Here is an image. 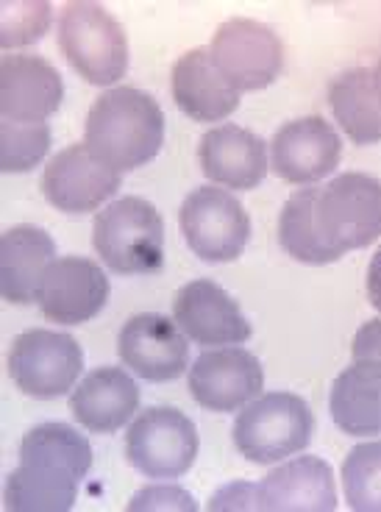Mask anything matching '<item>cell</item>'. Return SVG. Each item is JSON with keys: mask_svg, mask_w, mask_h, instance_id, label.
I'll return each instance as SVG.
<instances>
[{"mask_svg": "<svg viewBox=\"0 0 381 512\" xmlns=\"http://www.w3.org/2000/svg\"><path fill=\"white\" fill-rule=\"evenodd\" d=\"M334 423L351 437L381 435V362L356 359L331 387Z\"/></svg>", "mask_w": 381, "mask_h": 512, "instance_id": "cell-22", "label": "cell"}, {"mask_svg": "<svg viewBox=\"0 0 381 512\" xmlns=\"http://www.w3.org/2000/svg\"><path fill=\"white\" fill-rule=\"evenodd\" d=\"M343 490L354 512H381V440L359 443L348 451Z\"/></svg>", "mask_w": 381, "mask_h": 512, "instance_id": "cell-27", "label": "cell"}, {"mask_svg": "<svg viewBox=\"0 0 381 512\" xmlns=\"http://www.w3.org/2000/svg\"><path fill=\"white\" fill-rule=\"evenodd\" d=\"M92 243L117 276H151L165 265V220L151 201L126 195L98 212Z\"/></svg>", "mask_w": 381, "mask_h": 512, "instance_id": "cell-2", "label": "cell"}, {"mask_svg": "<svg viewBox=\"0 0 381 512\" xmlns=\"http://www.w3.org/2000/svg\"><path fill=\"white\" fill-rule=\"evenodd\" d=\"M56 259V243L39 226H14L0 240V293L9 304L28 307L37 301L45 270Z\"/></svg>", "mask_w": 381, "mask_h": 512, "instance_id": "cell-21", "label": "cell"}, {"mask_svg": "<svg viewBox=\"0 0 381 512\" xmlns=\"http://www.w3.org/2000/svg\"><path fill=\"white\" fill-rule=\"evenodd\" d=\"M212 62L240 92L267 90L284 67V45L279 34L259 20L234 17L217 28L212 45Z\"/></svg>", "mask_w": 381, "mask_h": 512, "instance_id": "cell-9", "label": "cell"}, {"mask_svg": "<svg viewBox=\"0 0 381 512\" xmlns=\"http://www.w3.org/2000/svg\"><path fill=\"white\" fill-rule=\"evenodd\" d=\"M198 162L206 179L226 190H256L270 167L265 140L231 123L206 131L198 142Z\"/></svg>", "mask_w": 381, "mask_h": 512, "instance_id": "cell-18", "label": "cell"}, {"mask_svg": "<svg viewBox=\"0 0 381 512\" xmlns=\"http://www.w3.org/2000/svg\"><path fill=\"white\" fill-rule=\"evenodd\" d=\"M165 142V112L159 101L137 87H112L92 103L84 145L115 173L153 162Z\"/></svg>", "mask_w": 381, "mask_h": 512, "instance_id": "cell-1", "label": "cell"}, {"mask_svg": "<svg viewBox=\"0 0 381 512\" xmlns=\"http://www.w3.org/2000/svg\"><path fill=\"white\" fill-rule=\"evenodd\" d=\"M120 190V173L95 159L84 142L64 148L42 173V192L59 212L87 215L115 198Z\"/></svg>", "mask_w": 381, "mask_h": 512, "instance_id": "cell-14", "label": "cell"}, {"mask_svg": "<svg viewBox=\"0 0 381 512\" xmlns=\"http://www.w3.org/2000/svg\"><path fill=\"white\" fill-rule=\"evenodd\" d=\"M209 510H256V485L234 482L220 487L209 501Z\"/></svg>", "mask_w": 381, "mask_h": 512, "instance_id": "cell-31", "label": "cell"}, {"mask_svg": "<svg viewBox=\"0 0 381 512\" xmlns=\"http://www.w3.org/2000/svg\"><path fill=\"white\" fill-rule=\"evenodd\" d=\"M0 45L3 48H23L34 45L51 28V3H3L0 6Z\"/></svg>", "mask_w": 381, "mask_h": 512, "instance_id": "cell-29", "label": "cell"}, {"mask_svg": "<svg viewBox=\"0 0 381 512\" xmlns=\"http://www.w3.org/2000/svg\"><path fill=\"white\" fill-rule=\"evenodd\" d=\"M256 510L331 512L337 510L334 471L320 457H295L256 485Z\"/></svg>", "mask_w": 381, "mask_h": 512, "instance_id": "cell-17", "label": "cell"}, {"mask_svg": "<svg viewBox=\"0 0 381 512\" xmlns=\"http://www.w3.org/2000/svg\"><path fill=\"white\" fill-rule=\"evenodd\" d=\"M173 320L198 346H240L254 334L240 304L209 279H198L178 290Z\"/></svg>", "mask_w": 381, "mask_h": 512, "instance_id": "cell-15", "label": "cell"}, {"mask_svg": "<svg viewBox=\"0 0 381 512\" xmlns=\"http://www.w3.org/2000/svg\"><path fill=\"white\" fill-rule=\"evenodd\" d=\"M84 371V351L64 332L31 329L9 351V376L31 398H62Z\"/></svg>", "mask_w": 381, "mask_h": 512, "instance_id": "cell-8", "label": "cell"}, {"mask_svg": "<svg viewBox=\"0 0 381 512\" xmlns=\"http://www.w3.org/2000/svg\"><path fill=\"white\" fill-rule=\"evenodd\" d=\"M373 70V87H376V95H379V103H381V56L379 62L370 67Z\"/></svg>", "mask_w": 381, "mask_h": 512, "instance_id": "cell-34", "label": "cell"}, {"mask_svg": "<svg viewBox=\"0 0 381 512\" xmlns=\"http://www.w3.org/2000/svg\"><path fill=\"white\" fill-rule=\"evenodd\" d=\"M140 407V387L123 368H95L70 396V412L92 435L123 429Z\"/></svg>", "mask_w": 381, "mask_h": 512, "instance_id": "cell-20", "label": "cell"}, {"mask_svg": "<svg viewBox=\"0 0 381 512\" xmlns=\"http://www.w3.org/2000/svg\"><path fill=\"white\" fill-rule=\"evenodd\" d=\"M51 151L48 123H0V167L3 173H28Z\"/></svg>", "mask_w": 381, "mask_h": 512, "instance_id": "cell-28", "label": "cell"}, {"mask_svg": "<svg viewBox=\"0 0 381 512\" xmlns=\"http://www.w3.org/2000/svg\"><path fill=\"white\" fill-rule=\"evenodd\" d=\"M59 70L42 56L9 53L0 64V115L12 123H45L62 106Z\"/></svg>", "mask_w": 381, "mask_h": 512, "instance_id": "cell-16", "label": "cell"}, {"mask_svg": "<svg viewBox=\"0 0 381 512\" xmlns=\"http://www.w3.org/2000/svg\"><path fill=\"white\" fill-rule=\"evenodd\" d=\"M117 351L123 365L145 382H176L190 365L187 334L178 329L176 320L153 312L126 320L117 337Z\"/></svg>", "mask_w": 381, "mask_h": 512, "instance_id": "cell-13", "label": "cell"}, {"mask_svg": "<svg viewBox=\"0 0 381 512\" xmlns=\"http://www.w3.org/2000/svg\"><path fill=\"white\" fill-rule=\"evenodd\" d=\"M315 220L323 240L340 254L368 248L381 237V181L368 173H340L318 187Z\"/></svg>", "mask_w": 381, "mask_h": 512, "instance_id": "cell-5", "label": "cell"}, {"mask_svg": "<svg viewBox=\"0 0 381 512\" xmlns=\"http://www.w3.org/2000/svg\"><path fill=\"white\" fill-rule=\"evenodd\" d=\"M368 298H370V304H373V309H379L381 312V245H379V251L373 254V259H370Z\"/></svg>", "mask_w": 381, "mask_h": 512, "instance_id": "cell-33", "label": "cell"}, {"mask_svg": "<svg viewBox=\"0 0 381 512\" xmlns=\"http://www.w3.org/2000/svg\"><path fill=\"white\" fill-rule=\"evenodd\" d=\"M131 512H145V510H176V512H195L198 504L192 499L187 490H181L176 485H151L142 487L140 493L131 499L128 504Z\"/></svg>", "mask_w": 381, "mask_h": 512, "instance_id": "cell-30", "label": "cell"}, {"mask_svg": "<svg viewBox=\"0 0 381 512\" xmlns=\"http://www.w3.org/2000/svg\"><path fill=\"white\" fill-rule=\"evenodd\" d=\"M343 159V140L323 117H298L276 131L270 167L287 184H315L331 176Z\"/></svg>", "mask_w": 381, "mask_h": 512, "instance_id": "cell-10", "label": "cell"}, {"mask_svg": "<svg viewBox=\"0 0 381 512\" xmlns=\"http://www.w3.org/2000/svg\"><path fill=\"white\" fill-rule=\"evenodd\" d=\"M351 351H354V359L381 362V318H373L359 326Z\"/></svg>", "mask_w": 381, "mask_h": 512, "instance_id": "cell-32", "label": "cell"}, {"mask_svg": "<svg viewBox=\"0 0 381 512\" xmlns=\"http://www.w3.org/2000/svg\"><path fill=\"white\" fill-rule=\"evenodd\" d=\"M315 198H318V187L298 190L287 198L279 218V243L287 254L304 265H331L345 254L323 240L315 220Z\"/></svg>", "mask_w": 381, "mask_h": 512, "instance_id": "cell-26", "label": "cell"}, {"mask_svg": "<svg viewBox=\"0 0 381 512\" xmlns=\"http://www.w3.org/2000/svg\"><path fill=\"white\" fill-rule=\"evenodd\" d=\"M329 106L356 145L381 142V103L370 67H354L334 78L329 84Z\"/></svg>", "mask_w": 381, "mask_h": 512, "instance_id": "cell-23", "label": "cell"}, {"mask_svg": "<svg viewBox=\"0 0 381 512\" xmlns=\"http://www.w3.org/2000/svg\"><path fill=\"white\" fill-rule=\"evenodd\" d=\"M109 301V279L92 259H53L37 290V304L51 323L78 326L92 320Z\"/></svg>", "mask_w": 381, "mask_h": 512, "instance_id": "cell-11", "label": "cell"}, {"mask_svg": "<svg viewBox=\"0 0 381 512\" xmlns=\"http://www.w3.org/2000/svg\"><path fill=\"white\" fill-rule=\"evenodd\" d=\"M76 496V476L42 465H20L6 479L3 507L12 512H67L73 510Z\"/></svg>", "mask_w": 381, "mask_h": 512, "instance_id": "cell-24", "label": "cell"}, {"mask_svg": "<svg viewBox=\"0 0 381 512\" xmlns=\"http://www.w3.org/2000/svg\"><path fill=\"white\" fill-rule=\"evenodd\" d=\"M23 465H42L53 471L76 476L78 482L92 468V446L84 435H78L70 423L51 421L34 426L20 443Z\"/></svg>", "mask_w": 381, "mask_h": 512, "instance_id": "cell-25", "label": "cell"}, {"mask_svg": "<svg viewBox=\"0 0 381 512\" xmlns=\"http://www.w3.org/2000/svg\"><path fill=\"white\" fill-rule=\"evenodd\" d=\"M59 48L78 76L95 87H109L126 76L128 37L101 3L73 0L59 14Z\"/></svg>", "mask_w": 381, "mask_h": 512, "instance_id": "cell-3", "label": "cell"}, {"mask_svg": "<svg viewBox=\"0 0 381 512\" xmlns=\"http://www.w3.org/2000/svg\"><path fill=\"white\" fill-rule=\"evenodd\" d=\"M173 98L198 123H220L240 106V92L217 70L209 48H192L173 64Z\"/></svg>", "mask_w": 381, "mask_h": 512, "instance_id": "cell-19", "label": "cell"}, {"mask_svg": "<svg viewBox=\"0 0 381 512\" xmlns=\"http://www.w3.org/2000/svg\"><path fill=\"white\" fill-rule=\"evenodd\" d=\"M265 387L262 362L245 348L204 351L190 368L192 398L209 412H237Z\"/></svg>", "mask_w": 381, "mask_h": 512, "instance_id": "cell-12", "label": "cell"}, {"mask_svg": "<svg viewBox=\"0 0 381 512\" xmlns=\"http://www.w3.org/2000/svg\"><path fill=\"white\" fill-rule=\"evenodd\" d=\"M198 429L176 407H148L128 426L126 457L148 479H178L198 457Z\"/></svg>", "mask_w": 381, "mask_h": 512, "instance_id": "cell-6", "label": "cell"}, {"mask_svg": "<svg viewBox=\"0 0 381 512\" xmlns=\"http://www.w3.org/2000/svg\"><path fill=\"white\" fill-rule=\"evenodd\" d=\"M315 415L301 396L293 393H265L234 421V446L245 460L270 465L293 457L312 443Z\"/></svg>", "mask_w": 381, "mask_h": 512, "instance_id": "cell-4", "label": "cell"}, {"mask_svg": "<svg viewBox=\"0 0 381 512\" xmlns=\"http://www.w3.org/2000/svg\"><path fill=\"white\" fill-rule=\"evenodd\" d=\"M184 240L204 262H234L251 240L245 206L220 187H201L187 195L178 212Z\"/></svg>", "mask_w": 381, "mask_h": 512, "instance_id": "cell-7", "label": "cell"}]
</instances>
